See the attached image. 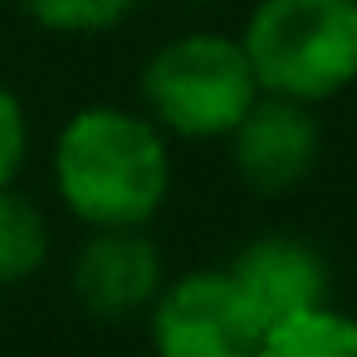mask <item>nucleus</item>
Returning <instances> with one entry per match:
<instances>
[{
	"mask_svg": "<svg viewBox=\"0 0 357 357\" xmlns=\"http://www.w3.org/2000/svg\"><path fill=\"white\" fill-rule=\"evenodd\" d=\"M30 152V123H25V103L0 84V186H15L20 167Z\"/></svg>",
	"mask_w": 357,
	"mask_h": 357,
	"instance_id": "nucleus-11",
	"label": "nucleus"
},
{
	"mask_svg": "<svg viewBox=\"0 0 357 357\" xmlns=\"http://www.w3.org/2000/svg\"><path fill=\"white\" fill-rule=\"evenodd\" d=\"M225 269L255 303L264 328L328 303V259L298 235H259Z\"/></svg>",
	"mask_w": 357,
	"mask_h": 357,
	"instance_id": "nucleus-7",
	"label": "nucleus"
},
{
	"mask_svg": "<svg viewBox=\"0 0 357 357\" xmlns=\"http://www.w3.org/2000/svg\"><path fill=\"white\" fill-rule=\"evenodd\" d=\"M45 259H50L45 211L25 191L0 186V284H20V279L40 274Z\"/></svg>",
	"mask_w": 357,
	"mask_h": 357,
	"instance_id": "nucleus-9",
	"label": "nucleus"
},
{
	"mask_svg": "<svg viewBox=\"0 0 357 357\" xmlns=\"http://www.w3.org/2000/svg\"><path fill=\"white\" fill-rule=\"evenodd\" d=\"M54 186L59 201L93 230L147 225L172 191L167 132L113 103L84 108L59 128Z\"/></svg>",
	"mask_w": 357,
	"mask_h": 357,
	"instance_id": "nucleus-1",
	"label": "nucleus"
},
{
	"mask_svg": "<svg viewBox=\"0 0 357 357\" xmlns=\"http://www.w3.org/2000/svg\"><path fill=\"white\" fill-rule=\"evenodd\" d=\"M255 357H357V318L333 303L269 323Z\"/></svg>",
	"mask_w": 357,
	"mask_h": 357,
	"instance_id": "nucleus-8",
	"label": "nucleus"
},
{
	"mask_svg": "<svg viewBox=\"0 0 357 357\" xmlns=\"http://www.w3.org/2000/svg\"><path fill=\"white\" fill-rule=\"evenodd\" d=\"M230 152H235L240 181L279 196V191H294L313 172V162L323 152V132H318V118L308 103L259 93L255 108L230 132Z\"/></svg>",
	"mask_w": 357,
	"mask_h": 357,
	"instance_id": "nucleus-5",
	"label": "nucleus"
},
{
	"mask_svg": "<svg viewBox=\"0 0 357 357\" xmlns=\"http://www.w3.org/2000/svg\"><path fill=\"white\" fill-rule=\"evenodd\" d=\"M240 45L259 93L328 103L357 84V0H259Z\"/></svg>",
	"mask_w": 357,
	"mask_h": 357,
	"instance_id": "nucleus-2",
	"label": "nucleus"
},
{
	"mask_svg": "<svg viewBox=\"0 0 357 357\" xmlns=\"http://www.w3.org/2000/svg\"><path fill=\"white\" fill-rule=\"evenodd\" d=\"M147 333L157 357H255L264 318L240 294L230 269H191L162 284Z\"/></svg>",
	"mask_w": 357,
	"mask_h": 357,
	"instance_id": "nucleus-4",
	"label": "nucleus"
},
{
	"mask_svg": "<svg viewBox=\"0 0 357 357\" xmlns=\"http://www.w3.org/2000/svg\"><path fill=\"white\" fill-rule=\"evenodd\" d=\"M137 0H20V10L54 35H103L132 15Z\"/></svg>",
	"mask_w": 357,
	"mask_h": 357,
	"instance_id": "nucleus-10",
	"label": "nucleus"
},
{
	"mask_svg": "<svg viewBox=\"0 0 357 357\" xmlns=\"http://www.w3.org/2000/svg\"><path fill=\"white\" fill-rule=\"evenodd\" d=\"M147 118L172 137H230L255 108L259 84L245 45L215 30L167 40L142 69Z\"/></svg>",
	"mask_w": 357,
	"mask_h": 357,
	"instance_id": "nucleus-3",
	"label": "nucleus"
},
{
	"mask_svg": "<svg viewBox=\"0 0 357 357\" xmlns=\"http://www.w3.org/2000/svg\"><path fill=\"white\" fill-rule=\"evenodd\" d=\"M162 294V255L142 225L93 230L74 259V298L93 318H128Z\"/></svg>",
	"mask_w": 357,
	"mask_h": 357,
	"instance_id": "nucleus-6",
	"label": "nucleus"
}]
</instances>
